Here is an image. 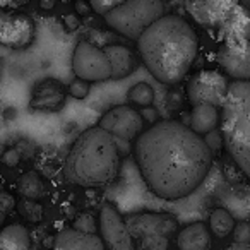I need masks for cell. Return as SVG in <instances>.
<instances>
[{
  "instance_id": "1",
  "label": "cell",
  "mask_w": 250,
  "mask_h": 250,
  "mask_svg": "<svg viewBox=\"0 0 250 250\" xmlns=\"http://www.w3.org/2000/svg\"><path fill=\"white\" fill-rule=\"evenodd\" d=\"M147 187L161 199H182L206 180L211 168L209 144L190 127L163 120L143 132L134 146Z\"/></svg>"
},
{
  "instance_id": "2",
  "label": "cell",
  "mask_w": 250,
  "mask_h": 250,
  "mask_svg": "<svg viewBox=\"0 0 250 250\" xmlns=\"http://www.w3.org/2000/svg\"><path fill=\"white\" fill-rule=\"evenodd\" d=\"M141 59L163 84H177L190 70L197 55V36L185 19L163 16L137 40Z\"/></svg>"
},
{
  "instance_id": "3",
  "label": "cell",
  "mask_w": 250,
  "mask_h": 250,
  "mask_svg": "<svg viewBox=\"0 0 250 250\" xmlns=\"http://www.w3.org/2000/svg\"><path fill=\"white\" fill-rule=\"evenodd\" d=\"M120 154L115 137L103 127H91L76 139L65 160L63 173L74 185L100 187L117 177Z\"/></svg>"
},
{
  "instance_id": "4",
  "label": "cell",
  "mask_w": 250,
  "mask_h": 250,
  "mask_svg": "<svg viewBox=\"0 0 250 250\" xmlns=\"http://www.w3.org/2000/svg\"><path fill=\"white\" fill-rule=\"evenodd\" d=\"M221 125L226 151L250 178V81L229 84L223 103Z\"/></svg>"
},
{
  "instance_id": "5",
  "label": "cell",
  "mask_w": 250,
  "mask_h": 250,
  "mask_svg": "<svg viewBox=\"0 0 250 250\" xmlns=\"http://www.w3.org/2000/svg\"><path fill=\"white\" fill-rule=\"evenodd\" d=\"M163 16V0H125L104 14V21L120 35L139 40L141 35Z\"/></svg>"
},
{
  "instance_id": "6",
  "label": "cell",
  "mask_w": 250,
  "mask_h": 250,
  "mask_svg": "<svg viewBox=\"0 0 250 250\" xmlns=\"http://www.w3.org/2000/svg\"><path fill=\"white\" fill-rule=\"evenodd\" d=\"M72 70L89 83L111 79V63L106 52L89 42H81L72 55Z\"/></svg>"
},
{
  "instance_id": "7",
  "label": "cell",
  "mask_w": 250,
  "mask_h": 250,
  "mask_svg": "<svg viewBox=\"0 0 250 250\" xmlns=\"http://www.w3.org/2000/svg\"><path fill=\"white\" fill-rule=\"evenodd\" d=\"M228 89V79L218 70H201L190 79L187 94L192 104L209 103L214 106H223Z\"/></svg>"
},
{
  "instance_id": "8",
  "label": "cell",
  "mask_w": 250,
  "mask_h": 250,
  "mask_svg": "<svg viewBox=\"0 0 250 250\" xmlns=\"http://www.w3.org/2000/svg\"><path fill=\"white\" fill-rule=\"evenodd\" d=\"M100 127L108 130L115 139L132 141L143 134L144 122L139 111L127 106V104H122V106H115L108 110L101 117Z\"/></svg>"
},
{
  "instance_id": "9",
  "label": "cell",
  "mask_w": 250,
  "mask_h": 250,
  "mask_svg": "<svg viewBox=\"0 0 250 250\" xmlns=\"http://www.w3.org/2000/svg\"><path fill=\"white\" fill-rule=\"evenodd\" d=\"M100 236L106 250H134L129 226L110 204H104L100 211Z\"/></svg>"
},
{
  "instance_id": "10",
  "label": "cell",
  "mask_w": 250,
  "mask_h": 250,
  "mask_svg": "<svg viewBox=\"0 0 250 250\" xmlns=\"http://www.w3.org/2000/svg\"><path fill=\"white\" fill-rule=\"evenodd\" d=\"M218 63L235 81H250V40L225 42L216 53Z\"/></svg>"
},
{
  "instance_id": "11",
  "label": "cell",
  "mask_w": 250,
  "mask_h": 250,
  "mask_svg": "<svg viewBox=\"0 0 250 250\" xmlns=\"http://www.w3.org/2000/svg\"><path fill=\"white\" fill-rule=\"evenodd\" d=\"M238 4L240 0H190L188 12L199 24L218 29Z\"/></svg>"
},
{
  "instance_id": "12",
  "label": "cell",
  "mask_w": 250,
  "mask_h": 250,
  "mask_svg": "<svg viewBox=\"0 0 250 250\" xmlns=\"http://www.w3.org/2000/svg\"><path fill=\"white\" fill-rule=\"evenodd\" d=\"M35 38V22L24 14L7 16L0 33V43L12 50H21L31 45Z\"/></svg>"
},
{
  "instance_id": "13",
  "label": "cell",
  "mask_w": 250,
  "mask_h": 250,
  "mask_svg": "<svg viewBox=\"0 0 250 250\" xmlns=\"http://www.w3.org/2000/svg\"><path fill=\"white\" fill-rule=\"evenodd\" d=\"M63 103H65L63 86L55 79H46L36 84L29 106L40 111H57L63 106Z\"/></svg>"
},
{
  "instance_id": "14",
  "label": "cell",
  "mask_w": 250,
  "mask_h": 250,
  "mask_svg": "<svg viewBox=\"0 0 250 250\" xmlns=\"http://www.w3.org/2000/svg\"><path fill=\"white\" fill-rule=\"evenodd\" d=\"M218 29L225 42L235 43L250 40V9L238 4Z\"/></svg>"
},
{
  "instance_id": "15",
  "label": "cell",
  "mask_w": 250,
  "mask_h": 250,
  "mask_svg": "<svg viewBox=\"0 0 250 250\" xmlns=\"http://www.w3.org/2000/svg\"><path fill=\"white\" fill-rule=\"evenodd\" d=\"M53 250H106V247L96 233H86L72 228L63 229L57 235Z\"/></svg>"
},
{
  "instance_id": "16",
  "label": "cell",
  "mask_w": 250,
  "mask_h": 250,
  "mask_svg": "<svg viewBox=\"0 0 250 250\" xmlns=\"http://www.w3.org/2000/svg\"><path fill=\"white\" fill-rule=\"evenodd\" d=\"M127 226L132 236L141 238L146 233H163L170 235L177 229V223L168 216L161 214H143V216H132L127 219Z\"/></svg>"
},
{
  "instance_id": "17",
  "label": "cell",
  "mask_w": 250,
  "mask_h": 250,
  "mask_svg": "<svg viewBox=\"0 0 250 250\" xmlns=\"http://www.w3.org/2000/svg\"><path fill=\"white\" fill-rule=\"evenodd\" d=\"M103 50L106 52L111 63V79H124V77L130 76L134 72L137 62L136 55L130 48L124 45H108Z\"/></svg>"
},
{
  "instance_id": "18",
  "label": "cell",
  "mask_w": 250,
  "mask_h": 250,
  "mask_svg": "<svg viewBox=\"0 0 250 250\" xmlns=\"http://www.w3.org/2000/svg\"><path fill=\"white\" fill-rule=\"evenodd\" d=\"M219 124V111L218 106L209 103H199L194 104L190 111V129L197 134L204 136L209 134L218 127Z\"/></svg>"
},
{
  "instance_id": "19",
  "label": "cell",
  "mask_w": 250,
  "mask_h": 250,
  "mask_svg": "<svg viewBox=\"0 0 250 250\" xmlns=\"http://www.w3.org/2000/svg\"><path fill=\"white\" fill-rule=\"evenodd\" d=\"M178 249L180 250H209L211 249V235L204 223H194L184 228L178 235Z\"/></svg>"
},
{
  "instance_id": "20",
  "label": "cell",
  "mask_w": 250,
  "mask_h": 250,
  "mask_svg": "<svg viewBox=\"0 0 250 250\" xmlns=\"http://www.w3.org/2000/svg\"><path fill=\"white\" fill-rule=\"evenodd\" d=\"M29 233L24 226L11 225L0 231V250H29Z\"/></svg>"
},
{
  "instance_id": "21",
  "label": "cell",
  "mask_w": 250,
  "mask_h": 250,
  "mask_svg": "<svg viewBox=\"0 0 250 250\" xmlns=\"http://www.w3.org/2000/svg\"><path fill=\"white\" fill-rule=\"evenodd\" d=\"M18 192L22 197L40 199L45 195V185H43V180L40 178L38 173L28 171L18 180Z\"/></svg>"
},
{
  "instance_id": "22",
  "label": "cell",
  "mask_w": 250,
  "mask_h": 250,
  "mask_svg": "<svg viewBox=\"0 0 250 250\" xmlns=\"http://www.w3.org/2000/svg\"><path fill=\"white\" fill-rule=\"evenodd\" d=\"M209 225L218 236H226L235 229V219L226 209H214L209 216Z\"/></svg>"
},
{
  "instance_id": "23",
  "label": "cell",
  "mask_w": 250,
  "mask_h": 250,
  "mask_svg": "<svg viewBox=\"0 0 250 250\" xmlns=\"http://www.w3.org/2000/svg\"><path fill=\"white\" fill-rule=\"evenodd\" d=\"M129 100L137 106H151L154 101V89L146 83H139L130 87Z\"/></svg>"
},
{
  "instance_id": "24",
  "label": "cell",
  "mask_w": 250,
  "mask_h": 250,
  "mask_svg": "<svg viewBox=\"0 0 250 250\" xmlns=\"http://www.w3.org/2000/svg\"><path fill=\"white\" fill-rule=\"evenodd\" d=\"M168 235L163 233H146L141 236L139 250H167Z\"/></svg>"
},
{
  "instance_id": "25",
  "label": "cell",
  "mask_w": 250,
  "mask_h": 250,
  "mask_svg": "<svg viewBox=\"0 0 250 250\" xmlns=\"http://www.w3.org/2000/svg\"><path fill=\"white\" fill-rule=\"evenodd\" d=\"M19 211H21V214L31 223L40 221V219H42V214H43L42 206L36 202V199H28V197H24L21 201V204H19Z\"/></svg>"
},
{
  "instance_id": "26",
  "label": "cell",
  "mask_w": 250,
  "mask_h": 250,
  "mask_svg": "<svg viewBox=\"0 0 250 250\" xmlns=\"http://www.w3.org/2000/svg\"><path fill=\"white\" fill-rule=\"evenodd\" d=\"M69 93L72 94L74 98H77V100H84V98L89 94V81L77 77L76 81H72V83H70Z\"/></svg>"
},
{
  "instance_id": "27",
  "label": "cell",
  "mask_w": 250,
  "mask_h": 250,
  "mask_svg": "<svg viewBox=\"0 0 250 250\" xmlns=\"http://www.w3.org/2000/svg\"><path fill=\"white\" fill-rule=\"evenodd\" d=\"M14 206H16L14 197H12L11 194H7V192L0 190V226L4 225L5 218H7L9 212L14 209Z\"/></svg>"
},
{
  "instance_id": "28",
  "label": "cell",
  "mask_w": 250,
  "mask_h": 250,
  "mask_svg": "<svg viewBox=\"0 0 250 250\" xmlns=\"http://www.w3.org/2000/svg\"><path fill=\"white\" fill-rule=\"evenodd\" d=\"M74 228L81 229V231H86V233H96V221L91 214L84 212L81 214L79 218L74 221Z\"/></svg>"
},
{
  "instance_id": "29",
  "label": "cell",
  "mask_w": 250,
  "mask_h": 250,
  "mask_svg": "<svg viewBox=\"0 0 250 250\" xmlns=\"http://www.w3.org/2000/svg\"><path fill=\"white\" fill-rule=\"evenodd\" d=\"M122 2H125V0H91V7L94 9V12L104 16L108 11L117 7V5L122 4Z\"/></svg>"
},
{
  "instance_id": "30",
  "label": "cell",
  "mask_w": 250,
  "mask_h": 250,
  "mask_svg": "<svg viewBox=\"0 0 250 250\" xmlns=\"http://www.w3.org/2000/svg\"><path fill=\"white\" fill-rule=\"evenodd\" d=\"M233 242L250 243V223H238L233 229Z\"/></svg>"
},
{
  "instance_id": "31",
  "label": "cell",
  "mask_w": 250,
  "mask_h": 250,
  "mask_svg": "<svg viewBox=\"0 0 250 250\" xmlns=\"http://www.w3.org/2000/svg\"><path fill=\"white\" fill-rule=\"evenodd\" d=\"M2 161H4L7 167H16V165H18V161H19V153L16 149L7 151V153L4 154V158H2Z\"/></svg>"
},
{
  "instance_id": "32",
  "label": "cell",
  "mask_w": 250,
  "mask_h": 250,
  "mask_svg": "<svg viewBox=\"0 0 250 250\" xmlns=\"http://www.w3.org/2000/svg\"><path fill=\"white\" fill-rule=\"evenodd\" d=\"M63 22H65V24H67V28H69L70 31H74V29H76L77 26L81 24L79 18H77V16H74V14L65 16V19H63Z\"/></svg>"
},
{
  "instance_id": "33",
  "label": "cell",
  "mask_w": 250,
  "mask_h": 250,
  "mask_svg": "<svg viewBox=\"0 0 250 250\" xmlns=\"http://www.w3.org/2000/svg\"><path fill=\"white\" fill-rule=\"evenodd\" d=\"M226 250H250V243H240V242H233L231 245Z\"/></svg>"
},
{
  "instance_id": "34",
  "label": "cell",
  "mask_w": 250,
  "mask_h": 250,
  "mask_svg": "<svg viewBox=\"0 0 250 250\" xmlns=\"http://www.w3.org/2000/svg\"><path fill=\"white\" fill-rule=\"evenodd\" d=\"M57 0H40V4H42L43 9H52L55 5Z\"/></svg>"
},
{
  "instance_id": "35",
  "label": "cell",
  "mask_w": 250,
  "mask_h": 250,
  "mask_svg": "<svg viewBox=\"0 0 250 250\" xmlns=\"http://www.w3.org/2000/svg\"><path fill=\"white\" fill-rule=\"evenodd\" d=\"M7 12H4L2 9H0V33H2V28H4V24H5V19H7Z\"/></svg>"
},
{
  "instance_id": "36",
  "label": "cell",
  "mask_w": 250,
  "mask_h": 250,
  "mask_svg": "<svg viewBox=\"0 0 250 250\" xmlns=\"http://www.w3.org/2000/svg\"><path fill=\"white\" fill-rule=\"evenodd\" d=\"M7 2H11V4H14V5H24V4H28L29 0H7Z\"/></svg>"
},
{
  "instance_id": "37",
  "label": "cell",
  "mask_w": 250,
  "mask_h": 250,
  "mask_svg": "<svg viewBox=\"0 0 250 250\" xmlns=\"http://www.w3.org/2000/svg\"><path fill=\"white\" fill-rule=\"evenodd\" d=\"M4 2H7V0H0V5H4Z\"/></svg>"
},
{
  "instance_id": "38",
  "label": "cell",
  "mask_w": 250,
  "mask_h": 250,
  "mask_svg": "<svg viewBox=\"0 0 250 250\" xmlns=\"http://www.w3.org/2000/svg\"><path fill=\"white\" fill-rule=\"evenodd\" d=\"M2 188H4V187H2V184H0V190H2Z\"/></svg>"
},
{
  "instance_id": "39",
  "label": "cell",
  "mask_w": 250,
  "mask_h": 250,
  "mask_svg": "<svg viewBox=\"0 0 250 250\" xmlns=\"http://www.w3.org/2000/svg\"><path fill=\"white\" fill-rule=\"evenodd\" d=\"M225 250H226V249H225Z\"/></svg>"
}]
</instances>
